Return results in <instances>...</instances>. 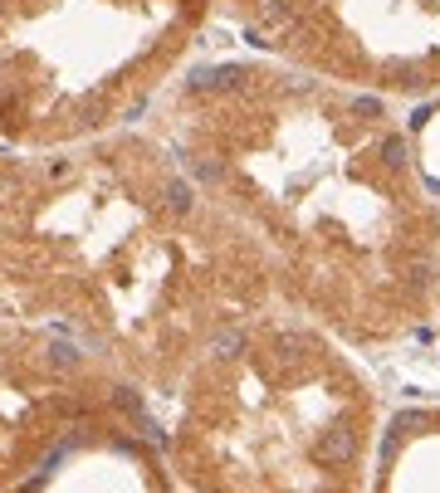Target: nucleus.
<instances>
[{
  "label": "nucleus",
  "mask_w": 440,
  "mask_h": 493,
  "mask_svg": "<svg viewBox=\"0 0 440 493\" xmlns=\"http://www.w3.org/2000/svg\"><path fill=\"white\" fill-rule=\"evenodd\" d=\"M181 391L172 459L201 493H362L372 391L323 332L240 322Z\"/></svg>",
  "instance_id": "1"
}]
</instances>
